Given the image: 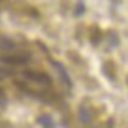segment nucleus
Masks as SVG:
<instances>
[{"mask_svg": "<svg viewBox=\"0 0 128 128\" xmlns=\"http://www.w3.org/2000/svg\"><path fill=\"white\" fill-rule=\"evenodd\" d=\"M52 66H54V68H57V71H59V76L62 78V82H64V84H66L68 87H71V80H70V76H68V73H66V70H64V68L60 66V64H59V62H55V60H52Z\"/></svg>", "mask_w": 128, "mask_h": 128, "instance_id": "nucleus-3", "label": "nucleus"}, {"mask_svg": "<svg viewBox=\"0 0 128 128\" xmlns=\"http://www.w3.org/2000/svg\"><path fill=\"white\" fill-rule=\"evenodd\" d=\"M80 116H82V121L84 123H89V110H87V107L80 108Z\"/></svg>", "mask_w": 128, "mask_h": 128, "instance_id": "nucleus-5", "label": "nucleus"}, {"mask_svg": "<svg viewBox=\"0 0 128 128\" xmlns=\"http://www.w3.org/2000/svg\"><path fill=\"white\" fill-rule=\"evenodd\" d=\"M22 75H23L27 80H30V82L38 84V86H44V87L52 86V80H50V76H48V75H44V73H41V71H23Z\"/></svg>", "mask_w": 128, "mask_h": 128, "instance_id": "nucleus-2", "label": "nucleus"}, {"mask_svg": "<svg viewBox=\"0 0 128 128\" xmlns=\"http://www.w3.org/2000/svg\"><path fill=\"white\" fill-rule=\"evenodd\" d=\"M30 55L28 54H6L2 55V62L9 64V66H23V64H28Z\"/></svg>", "mask_w": 128, "mask_h": 128, "instance_id": "nucleus-1", "label": "nucleus"}, {"mask_svg": "<svg viewBox=\"0 0 128 128\" xmlns=\"http://www.w3.org/2000/svg\"><path fill=\"white\" fill-rule=\"evenodd\" d=\"M2 78H4V75H0V80H2Z\"/></svg>", "mask_w": 128, "mask_h": 128, "instance_id": "nucleus-7", "label": "nucleus"}, {"mask_svg": "<svg viewBox=\"0 0 128 128\" xmlns=\"http://www.w3.org/2000/svg\"><path fill=\"white\" fill-rule=\"evenodd\" d=\"M4 102H6V94H4L2 89H0V105H4Z\"/></svg>", "mask_w": 128, "mask_h": 128, "instance_id": "nucleus-6", "label": "nucleus"}, {"mask_svg": "<svg viewBox=\"0 0 128 128\" xmlns=\"http://www.w3.org/2000/svg\"><path fill=\"white\" fill-rule=\"evenodd\" d=\"M38 123L43 126V128H54L55 124H54V119L50 118V116H41L39 119H38Z\"/></svg>", "mask_w": 128, "mask_h": 128, "instance_id": "nucleus-4", "label": "nucleus"}]
</instances>
